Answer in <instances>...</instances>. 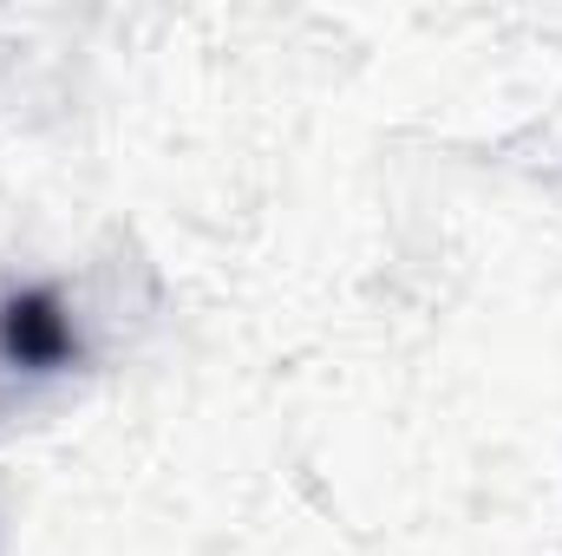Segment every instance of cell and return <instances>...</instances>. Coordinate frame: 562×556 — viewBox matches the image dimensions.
Masks as SVG:
<instances>
[{"label": "cell", "instance_id": "obj_1", "mask_svg": "<svg viewBox=\"0 0 562 556\" xmlns=\"http://www.w3.org/2000/svg\"><path fill=\"white\" fill-rule=\"evenodd\" d=\"M72 354H79V334H72V314L53 288H20L0 301V360L7 367L53 374Z\"/></svg>", "mask_w": 562, "mask_h": 556}]
</instances>
